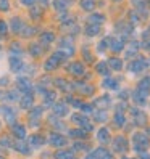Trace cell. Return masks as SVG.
Returning <instances> with one entry per match:
<instances>
[{
	"instance_id": "cell-1",
	"label": "cell",
	"mask_w": 150,
	"mask_h": 159,
	"mask_svg": "<svg viewBox=\"0 0 150 159\" xmlns=\"http://www.w3.org/2000/svg\"><path fill=\"white\" fill-rule=\"evenodd\" d=\"M134 149L136 151H144L148 148V137L145 134H136L134 135Z\"/></svg>"
},
{
	"instance_id": "cell-2",
	"label": "cell",
	"mask_w": 150,
	"mask_h": 159,
	"mask_svg": "<svg viewBox=\"0 0 150 159\" xmlns=\"http://www.w3.org/2000/svg\"><path fill=\"white\" fill-rule=\"evenodd\" d=\"M147 68H148V63L144 58H137V60H134L133 63L129 64V71L131 72H140V71H144Z\"/></svg>"
},
{
	"instance_id": "cell-3",
	"label": "cell",
	"mask_w": 150,
	"mask_h": 159,
	"mask_svg": "<svg viewBox=\"0 0 150 159\" xmlns=\"http://www.w3.org/2000/svg\"><path fill=\"white\" fill-rule=\"evenodd\" d=\"M131 114L134 116V122H136L137 125H144V124H145L147 116H145V114H144L140 109H137V108H133V109H131Z\"/></svg>"
},
{
	"instance_id": "cell-4",
	"label": "cell",
	"mask_w": 150,
	"mask_h": 159,
	"mask_svg": "<svg viewBox=\"0 0 150 159\" xmlns=\"http://www.w3.org/2000/svg\"><path fill=\"white\" fill-rule=\"evenodd\" d=\"M113 148H115V151H119V153H123L126 151V138L124 137H116L113 140Z\"/></svg>"
},
{
	"instance_id": "cell-5",
	"label": "cell",
	"mask_w": 150,
	"mask_h": 159,
	"mask_svg": "<svg viewBox=\"0 0 150 159\" xmlns=\"http://www.w3.org/2000/svg\"><path fill=\"white\" fill-rule=\"evenodd\" d=\"M73 120L76 124H79V125H82L86 130H92V125H90V122L86 119V116H81V114H74L73 116Z\"/></svg>"
},
{
	"instance_id": "cell-6",
	"label": "cell",
	"mask_w": 150,
	"mask_h": 159,
	"mask_svg": "<svg viewBox=\"0 0 150 159\" xmlns=\"http://www.w3.org/2000/svg\"><path fill=\"white\" fill-rule=\"evenodd\" d=\"M23 66H24V63H23V60H21L20 57H12V58H10V69H12L13 72H18Z\"/></svg>"
},
{
	"instance_id": "cell-7",
	"label": "cell",
	"mask_w": 150,
	"mask_h": 159,
	"mask_svg": "<svg viewBox=\"0 0 150 159\" xmlns=\"http://www.w3.org/2000/svg\"><path fill=\"white\" fill-rule=\"evenodd\" d=\"M0 113L3 114V117H5L10 124H15V113L12 111L10 106H2V108H0Z\"/></svg>"
},
{
	"instance_id": "cell-8",
	"label": "cell",
	"mask_w": 150,
	"mask_h": 159,
	"mask_svg": "<svg viewBox=\"0 0 150 159\" xmlns=\"http://www.w3.org/2000/svg\"><path fill=\"white\" fill-rule=\"evenodd\" d=\"M49 142L53 146H65V145H66V140H65L61 135H58V134H52L50 138H49Z\"/></svg>"
},
{
	"instance_id": "cell-9",
	"label": "cell",
	"mask_w": 150,
	"mask_h": 159,
	"mask_svg": "<svg viewBox=\"0 0 150 159\" xmlns=\"http://www.w3.org/2000/svg\"><path fill=\"white\" fill-rule=\"evenodd\" d=\"M18 89H20L21 92H24V95L26 93H31V82L27 80V79H18Z\"/></svg>"
},
{
	"instance_id": "cell-10",
	"label": "cell",
	"mask_w": 150,
	"mask_h": 159,
	"mask_svg": "<svg viewBox=\"0 0 150 159\" xmlns=\"http://www.w3.org/2000/svg\"><path fill=\"white\" fill-rule=\"evenodd\" d=\"M139 92H142L144 95H148V90H150V77H145L139 82V87H137Z\"/></svg>"
},
{
	"instance_id": "cell-11",
	"label": "cell",
	"mask_w": 150,
	"mask_h": 159,
	"mask_svg": "<svg viewBox=\"0 0 150 159\" xmlns=\"http://www.w3.org/2000/svg\"><path fill=\"white\" fill-rule=\"evenodd\" d=\"M12 130H13V134L18 137V138H24L26 137V129H24V125H21V124H13V127H12Z\"/></svg>"
},
{
	"instance_id": "cell-12",
	"label": "cell",
	"mask_w": 150,
	"mask_h": 159,
	"mask_svg": "<svg viewBox=\"0 0 150 159\" xmlns=\"http://www.w3.org/2000/svg\"><path fill=\"white\" fill-rule=\"evenodd\" d=\"M53 111H55V114H57V116H65L68 113V106L65 105V103H58V105L53 106Z\"/></svg>"
},
{
	"instance_id": "cell-13",
	"label": "cell",
	"mask_w": 150,
	"mask_h": 159,
	"mask_svg": "<svg viewBox=\"0 0 150 159\" xmlns=\"http://www.w3.org/2000/svg\"><path fill=\"white\" fill-rule=\"evenodd\" d=\"M97 138H99V142H100V143H108V140H110L108 130H107V129H100V130H99V134H97Z\"/></svg>"
},
{
	"instance_id": "cell-14",
	"label": "cell",
	"mask_w": 150,
	"mask_h": 159,
	"mask_svg": "<svg viewBox=\"0 0 150 159\" xmlns=\"http://www.w3.org/2000/svg\"><path fill=\"white\" fill-rule=\"evenodd\" d=\"M133 98H134V101L137 103V105H140V106H142V105H145V100H147V95H144V93L142 92H136V93H133Z\"/></svg>"
},
{
	"instance_id": "cell-15",
	"label": "cell",
	"mask_w": 150,
	"mask_h": 159,
	"mask_svg": "<svg viewBox=\"0 0 150 159\" xmlns=\"http://www.w3.org/2000/svg\"><path fill=\"white\" fill-rule=\"evenodd\" d=\"M108 64H110V68L115 69V71H119L121 68H123V61H121L119 58H111L108 61Z\"/></svg>"
},
{
	"instance_id": "cell-16",
	"label": "cell",
	"mask_w": 150,
	"mask_h": 159,
	"mask_svg": "<svg viewBox=\"0 0 150 159\" xmlns=\"http://www.w3.org/2000/svg\"><path fill=\"white\" fill-rule=\"evenodd\" d=\"M123 47H124L123 40H111V42H110V48L113 50V52H116V53L123 50Z\"/></svg>"
},
{
	"instance_id": "cell-17",
	"label": "cell",
	"mask_w": 150,
	"mask_h": 159,
	"mask_svg": "<svg viewBox=\"0 0 150 159\" xmlns=\"http://www.w3.org/2000/svg\"><path fill=\"white\" fill-rule=\"evenodd\" d=\"M73 74H76V76H81V74L84 72V68H82V64L81 63H74L71 64V69H70Z\"/></svg>"
},
{
	"instance_id": "cell-18",
	"label": "cell",
	"mask_w": 150,
	"mask_h": 159,
	"mask_svg": "<svg viewBox=\"0 0 150 159\" xmlns=\"http://www.w3.org/2000/svg\"><path fill=\"white\" fill-rule=\"evenodd\" d=\"M104 21H105V18L102 15H92L89 18V24H102Z\"/></svg>"
},
{
	"instance_id": "cell-19",
	"label": "cell",
	"mask_w": 150,
	"mask_h": 159,
	"mask_svg": "<svg viewBox=\"0 0 150 159\" xmlns=\"http://www.w3.org/2000/svg\"><path fill=\"white\" fill-rule=\"evenodd\" d=\"M21 106L23 108H31L32 106V97H31V93H26L24 98L21 100Z\"/></svg>"
},
{
	"instance_id": "cell-20",
	"label": "cell",
	"mask_w": 150,
	"mask_h": 159,
	"mask_svg": "<svg viewBox=\"0 0 150 159\" xmlns=\"http://www.w3.org/2000/svg\"><path fill=\"white\" fill-rule=\"evenodd\" d=\"M44 145V138L39 135V137H37V135H34V137H31V146H37V148H39V146H42Z\"/></svg>"
},
{
	"instance_id": "cell-21",
	"label": "cell",
	"mask_w": 150,
	"mask_h": 159,
	"mask_svg": "<svg viewBox=\"0 0 150 159\" xmlns=\"http://www.w3.org/2000/svg\"><path fill=\"white\" fill-rule=\"evenodd\" d=\"M15 148H16L20 153H23V154H29V153H31V148H29V146H26V145L21 143V142H20V143H16Z\"/></svg>"
},
{
	"instance_id": "cell-22",
	"label": "cell",
	"mask_w": 150,
	"mask_h": 159,
	"mask_svg": "<svg viewBox=\"0 0 150 159\" xmlns=\"http://www.w3.org/2000/svg\"><path fill=\"white\" fill-rule=\"evenodd\" d=\"M99 31H100V29H99V24H89L87 29H86L87 35H97Z\"/></svg>"
},
{
	"instance_id": "cell-23",
	"label": "cell",
	"mask_w": 150,
	"mask_h": 159,
	"mask_svg": "<svg viewBox=\"0 0 150 159\" xmlns=\"http://www.w3.org/2000/svg\"><path fill=\"white\" fill-rule=\"evenodd\" d=\"M68 0H55L53 7L57 8V10H65V8H68Z\"/></svg>"
},
{
	"instance_id": "cell-24",
	"label": "cell",
	"mask_w": 150,
	"mask_h": 159,
	"mask_svg": "<svg viewBox=\"0 0 150 159\" xmlns=\"http://www.w3.org/2000/svg\"><path fill=\"white\" fill-rule=\"evenodd\" d=\"M52 40H53V34H50V32H45V34L41 37V42H42L44 45L52 43Z\"/></svg>"
},
{
	"instance_id": "cell-25",
	"label": "cell",
	"mask_w": 150,
	"mask_h": 159,
	"mask_svg": "<svg viewBox=\"0 0 150 159\" xmlns=\"http://www.w3.org/2000/svg\"><path fill=\"white\" fill-rule=\"evenodd\" d=\"M104 87L105 89H118V82L113 79H105L104 80Z\"/></svg>"
},
{
	"instance_id": "cell-26",
	"label": "cell",
	"mask_w": 150,
	"mask_h": 159,
	"mask_svg": "<svg viewBox=\"0 0 150 159\" xmlns=\"http://www.w3.org/2000/svg\"><path fill=\"white\" fill-rule=\"evenodd\" d=\"M94 117H95V120H99V122H105L107 120V113L105 111H95Z\"/></svg>"
},
{
	"instance_id": "cell-27",
	"label": "cell",
	"mask_w": 150,
	"mask_h": 159,
	"mask_svg": "<svg viewBox=\"0 0 150 159\" xmlns=\"http://www.w3.org/2000/svg\"><path fill=\"white\" fill-rule=\"evenodd\" d=\"M57 157L58 159H74L71 151H58L57 153Z\"/></svg>"
},
{
	"instance_id": "cell-28",
	"label": "cell",
	"mask_w": 150,
	"mask_h": 159,
	"mask_svg": "<svg viewBox=\"0 0 150 159\" xmlns=\"http://www.w3.org/2000/svg\"><path fill=\"white\" fill-rule=\"evenodd\" d=\"M94 5H95V3H94V0H82V2H81V7L84 8V10H92Z\"/></svg>"
},
{
	"instance_id": "cell-29",
	"label": "cell",
	"mask_w": 150,
	"mask_h": 159,
	"mask_svg": "<svg viewBox=\"0 0 150 159\" xmlns=\"http://www.w3.org/2000/svg\"><path fill=\"white\" fill-rule=\"evenodd\" d=\"M115 122H116V125H123L124 124V116H123L121 111H118V113L115 114Z\"/></svg>"
},
{
	"instance_id": "cell-30",
	"label": "cell",
	"mask_w": 150,
	"mask_h": 159,
	"mask_svg": "<svg viewBox=\"0 0 150 159\" xmlns=\"http://www.w3.org/2000/svg\"><path fill=\"white\" fill-rule=\"evenodd\" d=\"M20 26H21L20 20H18V18H13V20H12V29L15 32H20Z\"/></svg>"
},
{
	"instance_id": "cell-31",
	"label": "cell",
	"mask_w": 150,
	"mask_h": 159,
	"mask_svg": "<svg viewBox=\"0 0 150 159\" xmlns=\"http://www.w3.org/2000/svg\"><path fill=\"white\" fill-rule=\"evenodd\" d=\"M70 135H71V137H81V138H84V137H86L87 134L84 132V130L78 129V130H71V132H70Z\"/></svg>"
},
{
	"instance_id": "cell-32",
	"label": "cell",
	"mask_w": 150,
	"mask_h": 159,
	"mask_svg": "<svg viewBox=\"0 0 150 159\" xmlns=\"http://www.w3.org/2000/svg\"><path fill=\"white\" fill-rule=\"evenodd\" d=\"M97 71L100 74H108V69H107V63H99L97 64Z\"/></svg>"
},
{
	"instance_id": "cell-33",
	"label": "cell",
	"mask_w": 150,
	"mask_h": 159,
	"mask_svg": "<svg viewBox=\"0 0 150 159\" xmlns=\"http://www.w3.org/2000/svg\"><path fill=\"white\" fill-rule=\"evenodd\" d=\"M8 10H10L8 0H0V11H8Z\"/></svg>"
},
{
	"instance_id": "cell-34",
	"label": "cell",
	"mask_w": 150,
	"mask_h": 159,
	"mask_svg": "<svg viewBox=\"0 0 150 159\" xmlns=\"http://www.w3.org/2000/svg\"><path fill=\"white\" fill-rule=\"evenodd\" d=\"M31 53H32V57H39V55H41V48L36 43H32L31 45Z\"/></svg>"
},
{
	"instance_id": "cell-35",
	"label": "cell",
	"mask_w": 150,
	"mask_h": 159,
	"mask_svg": "<svg viewBox=\"0 0 150 159\" xmlns=\"http://www.w3.org/2000/svg\"><path fill=\"white\" fill-rule=\"evenodd\" d=\"M10 53L15 55V57H20V55H21V48H20L18 45H13V47H12V50H10Z\"/></svg>"
},
{
	"instance_id": "cell-36",
	"label": "cell",
	"mask_w": 150,
	"mask_h": 159,
	"mask_svg": "<svg viewBox=\"0 0 150 159\" xmlns=\"http://www.w3.org/2000/svg\"><path fill=\"white\" fill-rule=\"evenodd\" d=\"M97 105H105V106H107V105H110V97H107V95H105L104 98H99V100H97Z\"/></svg>"
},
{
	"instance_id": "cell-37",
	"label": "cell",
	"mask_w": 150,
	"mask_h": 159,
	"mask_svg": "<svg viewBox=\"0 0 150 159\" xmlns=\"http://www.w3.org/2000/svg\"><path fill=\"white\" fill-rule=\"evenodd\" d=\"M3 98H5V100H12V101H15V100L18 98V95H16L15 92H10V93H7V95H3Z\"/></svg>"
},
{
	"instance_id": "cell-38",
	"label": "cell",
	"mask_w": 150,
	"mask_h": 159,
	"mask_svg": "<svg viewBox=\"0 0 150 159\" xmlns=\"http://www.w3.org/2000/svg\"><path fill=\"white\" fill-rule=\"evenodd\" d=\"M7 31H8V29H7V24H5L3 21H0V35H5Z\"/></svg>"
},
{
	"instance_id": "cell-39",
	"label": "cell",
	"mask_w": 150,
	"mask_h": 159,
	"mask_svg": "<svg viewBox=\"0 0 150 159\" xmlns=\"http://www.w3.org/2000/svg\"><path fill=\"white\" fill-rule=\"evenodd\" d=\"M41 113H42V109H41V108H39V109H37V108H36V109H32V113H31V119L39 117V116H41Z\"/></svg>"
},
{
	"instance_id": "cell-40",
	"label": "cell",
	"mask_w": 150,
	"mask_h": 159,
	"mask_svg": "<svg viewBox=\"0 0 150 159\" xmlns=\"http://www.w3.org/2000/svg\"><path fill=\"white\" fill-rule=\"evenodd\" d=\"M0 145H2V146H5V148H8V146H10L12 143L8 142V138L5 137V138H2V140H0Z\"/></svg>"
},
{
	"instance_id": "cell-41",
	"label": "cell",
	"mask_w": 150,
	"mask_h": 159,
	"mask_svg": "<svg viewBox=\"0 0 150 159\" xmlns=\"http://www.w3.org/2000/svg\"><path fill=\"white\" fill-rule=\"evenodd\" d=\"M21 3L26 5V7H31V5L34 3V0H21Z\"/></svg>"
},
{
	"instance_id": "cell-42",
	"label": "cell",
	"mask_w": 150,
	"mask_h": 159,
	"mask_svg": "<svg viewBox=\"0 0 150 159\" xmlns=\"http://www.w3.org/2000/svg\"><path fill=\"white\" fill-rule=\"evenodd\" d=\"M74 148H76V149H84L86 146H84V143H76V145H74Z\"/></svg>"
},
{
	"instance_id": "cell-43",
	"label": "cell",
	"mask_w": 150,
	"mask_h": 159,
	"mask_svg": "<svg viewBox=\"0 0 150 159\" xmlns=\"http://www.w3.org/2000/svg\"><path fill=\"white\" fill-rule=\"evenodd\" d=\"M82 106H84L82 109H84V111H86V113H90V111H92V108H90L89 105H82Z\"/></svg>"
},
{
	"instance_id": "cell-44",
	"label": "cell",
	"mask_w": 150,
	"mask_h": 159,
	"mask_svg": "<svg viewBox=\"0 0 150 159\" xmlns=\"http://www.w3.org/2000/svg\"><path fill=\"white\" fill-rule=\"evenodd\" d=\"M7 84H8V80H7L5 77H2V79H0V85H7Z\"/></svg>"
},
{
	"instance_id": "cell-45",
	"label": "cell",
	"mask_w": 150,
	"mask_h": 159,
	"mask_svg": "<svg viewBox=\"0 0 150 159\" xmlns=\"http://www.w3.org/2000/svg\"><path fill=\"white\" fill-rule=\"evenodd\" d=\"M140 159H150V156L148 154H142V156H140Z\"/></svg>"
},
{
	"instance_id": "cell-46",
	"label": "cell",
	"mask_w": 150,
	"mask_h": 159,
	"mask_svg": "<svg viewBox=\"0 0 150 159\" xmlns=\"http://www.w3.org/2000/svg\"><path fill=\"white\" fill-rule=\"evenodd\" d=\"M115 2H121V0H115Z\"/></svg>"
},
{
	"instance_id": "cell-47",
	"label": "cell",
	"mask_w": 150,
	"mask_h": 159,
	"mask_svg": "<svg viewBox=\"0 0 150 159\" xmlns=\"http://www.w3.org/2000/svg\"><path fill=\"white\" fill-rule=\"evenodd\" d=\"M0 159H3V157H2V156H0Z\"/></svg>"
},
{
	"instance_id": "cell-48",
	"label": "cell",
	"mask_w": 150,
	"mask_h": 159,
	"mask_svg": "<svg viewBox=\"0 0 150 159\" xmlns=\"http://www.w3.org/2000/svg\"><path fill=\"white\" fill-rule=\"evenodd\" d=\"M0 98H2V95H0Z\"/></svg>"
}]
</instances>
